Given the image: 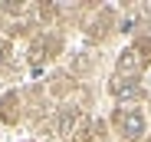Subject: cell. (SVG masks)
I'll return each mask as SVG.
<instances>
[{
	"instance_id": "obj_2",
	"label": "cell",
	"mask_w": 151,
	"mask_h": 142,
	"mask_svg": "<svg viewBox=\"0 0 151 142\" xmlns=\"http://www.w3.org/2000/svg\"><path fill=\"white\" fill-rule=\"evenodd\" d=\"M112 96L115 99H135V96H141V86L128 83V79H118V83H112Z\"/></svg>"
},
{
	"instance_id": "obj_3",
	"label": "cell",
	"mask_w": 151,
	"mask_h": 142,
	"mask_svg": "<svg viewBox=\"0 0 151 142\" xmlns=\"http://www.w3.org/2000/svg\"><path fill=\"white\" fill-rule=\"evenodd\" d=\"M7 56V43H0V60H4Z\"/></svg>"
},
{
	"instance_id": "obj_1",
	"label": "cell",
	"mask_w": 151,
	"mask_h": 142,
	"mask_svg": "<svg viewBox=\"0 0 151 142\" xmlns=\"http://www.w3.org/2000/svg\"><path fill=\"white\" fill-rule=\"evenodd\" d=\"M118 126H122V132L128 135V139H138V135L145 132V116H141L138 109H128V112L118 116Z\"/></svg>"
}]
</instances>
